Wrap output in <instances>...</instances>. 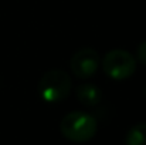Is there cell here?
<instances>
[{"label": "cell", "mask_w": 146, "mask_h": 145, "mask_svg": "<svg viewBox=\"0 0 146 145\" xmlns=\"http://www.w3.org/2000/svg\"><path fill=\"white\" fill-rule=\"evenodd\" d=\"M61 134L72 142H87L94 138L98 130L97 120L84 111H72L64 115L60 122Z\"/></svg>", "instance_id": "1"}, {"label": "cell", "mask_w": 146, "mask_h": 145, "mask_svg": "<svg viewBox=\"0 0 146 145\" xmlns=\"http://www.w3.org/2000/svg\"><path fill=\"white\" fill-rule=\"evenodd\" d=\"M98 65L99 54L94 48H81L77 53H74L71 58V71L80 80L92 77L97 73Z\"/></svg>", "instance_id": "4"}, {"label": "cell", "mask_w": 146, "mask_h": 145, "mask_svg": "<svg viewBox=\"0 0 146 145\" xmlns=\"http://www.w3.org/2000/svg\"><path fill=\"white\" fill-rule=\"evenodd\" d=\"M71 90L72 80L64 70H50L38 81V94L50 104L65 100Z\"/></svg>", "instance_id": "2"}, {"label": "cell", "mask_w": 146, "mask_h": 145, "mask_svg": "<svg viewBox=\"0 0 146 145\" xmlns=\"http://www.w3.org/2000/svg\"><path fill=\"white\" fill-rule=\"evenodd\" d=\"M102 68L108 77H111L112 80L121 81V80L129 78L135 73L136 60L129 51L115 48L105 54L104 61H102Z\"/></svg>", "instance_id": "3"}, {"label": "cell", "mask_w": 146, "mask_h": 145, "mask_svg": "<svg viewBox=\"0 0 146 145\" xmlns=\"http://www.w3.org/2000/svg\"><path fill=\"white\" fill-rule=\"evenodd\" d=\"M136 55H138V60L146 65V41H142L138 47V51H136Z\"/></svg>", "instance_id": "7"}, {"label": "cell", "mask_w": 146, "mask_h": 145, "mask_svg": "<svg viewBox=\"0 0 146 145\" xmlns=\"http://www.w3.org/2000/svg\"><path fill=\"white\" fill-rule=\"evenodd\" d=\"M75 96H77L78 101L82 105L94 107V105H97V104L101 102V100H102V91L95 84L87 83V84H81V86H78L75 88Z\"/></svg>", "instance_id": "5"}, {"label": "cell", "mask_w": 146, "mask_h": 145, "mask_svg": "<svg viewBox=\"0 0 146 145\" xmlns=\"http://www.w3.org/2000/svg\"><path fill=\"white\" fill-rule=\"evenodd\" d=\"M126 145H146V124L133 125L125 138Z\"/></svg>", "instance_id": "6"}, {"label": "cell", "mask_w": 146, "mask_h": 145, "mask_svg": "<svg viewBox=\"0 0 146 145\" xmlns=\"http://www.w3.org/2000/svg\"><path fill=\"white\" fill-rule=\"evenodd\" d=\"M143 97H145V100H146V87H145V90H143Z\"/></svg>", "instance_id": "8"}]
</instances>
